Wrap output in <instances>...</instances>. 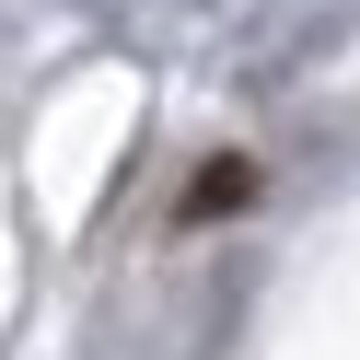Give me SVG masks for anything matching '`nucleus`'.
Here are the masks:
<instances>
[{"label": "nucleus", "instance_id": "obj_1", "mask_svg": "<svg viewBox=\"0 0 360 360\" xmlns=\"http://www.w3.org/2000/svg\"><path fill=\"white\" fill-rule=\"evenodd\" d=\"M244 198H256V163H244V151H221V163H210V174H198V186H186V198H174V221H233V210H244Z\"/></svg>", "mask_w": 360, "mask_h": 360}]
</instances>
